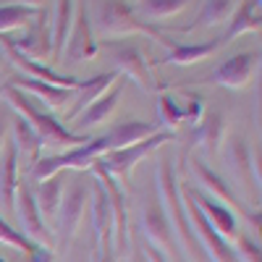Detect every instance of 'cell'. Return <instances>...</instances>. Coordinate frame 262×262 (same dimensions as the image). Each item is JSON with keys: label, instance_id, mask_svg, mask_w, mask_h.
<instances>
[{"label": "cell", "instance_id": "f6af8a7d", "mask_svg": "<svg viewBox=\"0 0 262 262\" xmlns=\"http://www.w3.org/2000/svg\"><path fill=\"white\" fill-rule=\"evenodd\" d=\"M0 81H3V79H0Z\"/></svg>", "mask_w": 262, "mask_h": 262}, {"label": "cell", "instance_id": "ab89813d", "mask_svg": "<svg viewBox=\"0 0 262 262\" xmlns=\"http://www.w3.org/2000/svg\"><path fill=\"white\" fill-rule=\"evenodd\" d=\"M8 3H13V6H27V8H39L45 0H8Z\"/></svg>", "mask_w": 262, "mask_h": 262}, {"label": "cell", "instance_id": "8d00e7d4", "mask_svg": "<svg viewBox=\"0 0 262 262\" xmlns=\"http://www.w3.org/2000/svg\"><path fill=\"white\" fill-rule=\"evenodd\" d=\"M184 113H186V118H194V121H200V116H202V105H200V100L194 97V100L189 102V107H186Z\"/></svg>", "mask_w": 262, "mask_h": 262}, {"label": "cell", "instance_id": "8992f818", "mask_svg": "<svg viewBox=\"0 0 262 262\" xmlns=\"http://www.w3.org/2000/svg\"><path fill=\"white\" fill-rule=\"evenodd\" d=\"M170 139H173L170 131H158V134H152V137H147V139H142V142H137V144H131V147L105 152V155H100L95 163H97L105 173H111V176H123V173H128L142 158H147L149 152H155L158 147H163V144L170 142Z\"/></svg>", "mask_w": 262, "mask_h": 262}, {"label": "cell", "instance_id": "7a4b0ae2", "mask_svg": "<svg viewBox=\"0 0 262 262\" xmlns=\"http://www.w3.org/2000/svg\"><path fill=\"white\" fill-rule=\"evenodd\" d=\"M6 97L11 100V105L18 111V116L34 128V134L39 137L42 147H79V144H84V142H90V137L63 128L53 116L39 113L37 107H34V102L27 97V92H21V90H16V86L8 84V86H6Z\"/></svg>", "mask_w": 262, "mask_h": 262}, {"label": "cell", "instance_id": "6da1fadb", "mask_svg": "<svg viewBox=\"0 0 262 262\" xmlns=\"http://www.w3.org/2000/svg\"><path fill=\"white\" fill-rule=\"evenodd\" d=\"M158 194H160V205H163V212H165V221H168V226L173 223V228H176V233L181 238V244L196 259H207L200 238H196L189 217H186V210H184V202H181V191H179V181H176V173H173V168H170V160H163L158 165Z\"/></svg>", "mask_w": 262, "mask_h": 262}, {"label": "cell", "instance_id": "836d02e7", "mask_svg": "<svg viewBox=\"0 0 262 262\" xmlns=\"http://www.w3.org/2000/svg\"><path fill=\"white\" fill-rule=\"evenodd\" d=\"M236 259L242 262H262V254H259V244L252 242L247 236H236Z\"/></svg>", "mask_w": 262, "mask_h": 262}, {"label": "cell", "instance_id": "83f0119b", "mask_svg": "<svg viewBox=\"0 0 262 262\" xmlns=\"http://www.w3.org/2000/svg\"><path fill=\"white\" fill-rule=\"evenodd\" d=\"M217 42H205V45H173L170 55L165 58L168 63H179V66H186V63H196L207 58L210 53H215Z\"/></svg>", "mask_w": 262, "mask_h": 262}, {"label": "cell", "instance_id": "60d3db41", "mask_svg": "<svg viewBox=\"0 0 262 262\" xmlns=\"http://www.w3.org/2000/svg\"><path fill=\"white\" fill-rule=\"evenodd\" d=\"M71 262H84V259H81V257H74V259H71Z\"/></svg>", "mask_w": 262, "mask_h": 262}, {"label": "cell", "instance_id": "f35d334b", "mask_svg": "<svg viewBox=\"0 0 262 262\" xmlns=\"http://www.w3.org/2000/svg\"><path fill=\"white\" fill-rule=\"evenodd\" d=\"M8 137V113H6V107H0V144L6 142Z\"/></svg>", "mask_w": 262, "mask_h": 262}, {"label": "cell", "instance_id": "d6a6232c", "mask_svg": "<svg viewBox=\"0 0 262 262\" xmlns=\"http://www.w3.org/2000/svg\"><path fill=\"white\" fill-rule=\"evenodd\" d=\"M158 113H160V123H165V126H176L186 118L184 107L176 102V97H170V95L158 97Z\"/></svg>", "mask_w": 262, "mask_h": 262}, {"label": "cell", "instance_id": "2e32d148", "mask_svg": "<svg viewBox=\"0 0 262 262\" xmlns=\"http://www.w3.org/2000/svg\"><path fill=\"white\" fill-rule=\"evenodd\" d=\"M92 186V233H95V249H100L102 244L111 242V207H107V194L100 179L90 181Z\"/></svg>", "mask_w": 262, "mask_h": 262}, {"label": "cell", "instance_id": "e575fe53", "mask_svg": "<svg viewBox=\"0 0 262 262\" xmlns=\"http://www.w3.org/2000/svg\"><path fill=\"white\" fill-rule=\"evenodd\" d=\"M97 254H95V262H118L116 259V254L111 252V242H107V244H102L100 249H95Z\"/></svg>", "mask_w": 262, "mask_h": 262}, {"label": "cell", "instance_id": "9c48e42d", "mask_svg": "<svg viewBox=\"0 0 262 262\" xmlns=\"http://www.w3.org/2000/svg\"><path fill=\"white\" fill-rule=\"evenodd\" d=\"M13 210L18 215V223H21V233H24L27 238H32L34 244H45L50 242V233L45 228V221H42L39 215V207L34 202V194L27 184H18L16 189V202H13Z\"/></svg>", "mask_w": 262, "mask_h": 262}, {"label": "cell", "instance_id": "9a60e30c", "mask_svg": "<svg viewBox=\"0 0 262 262\" xmlns=\"http://www.w3.org/2000/svg\"><path fill=\"white\" fill-rule=\"evenodd\" d=\"M257 63H259V55L257 53H238V55L228 58L221 69L212 74V79L217 84H223V86L238 90V86L249 84V79H252V74L257 69Z\"/></svg>", "mask_w": 262, "mask_h": 262}, {"label": "cell", "instance_id": "ee69618b", "mask_svg": "<svg viewBox=\"0 0 262 262\" xmlns=\"http://www.w3.org/2000/svg\"><path fill=\"white\" fill-rule=\"evenodd\" d=\"M0 60H3V58H0Z\"/></svg>", "mask_w": 262, "mask_h": 262}, {"label": "cell", "instance_id": "4316f807", "mask_svg": "<svg viewBox=\"0 0 262 262\" xmlns=\"http://www.w3.org/2000/svg\"><path fill=\"white\" fill-rule=\"evenodd\" d=\"M238 8V0H207L202 13H200V27H212V24H223L233 16V11Z\"/></svg>", "mask_w": 262, "mask_h": 262}, {"label": "cell", "instance_id": "7c38bea8", "mask_svg": "<svg viewBox=\"0 0 262 262\" xmlns=\"http://www.w3.org/2000/svg\"><path fill=\"white\" fill-rule=\"evenodd\" d=\"M142 231L147 236V244H152L155 249H170L173 247V236H170V226L165 221V212L160 205V196H147L144 207H142Z\"/></svg>", "mask_w": 262, "mask_h": 262}, {"label": "cell", "instance_id": "603a6c76", "mask_svg": "<svg viewBox=\"0 0 262 262\" xmlns=\"http://www.w3.org/2000/svg\"><path fill=\"white\" fill-rule=\"evenodd\" d=\"M116 81V74H100V76H95V79H90V81H84L81 86H79V97H76V102H74V107L69 111V116H66V121L69 118H76L81 111H86L95 100H100L107 90H111V84Z\"/></svg>", "mask_w": 262, "mask_h": 262}, {"label": "cell", "instance_id": "8fae6325", "mask_svg": "<svg viewBox=\"0 0 262 262\" xmlns=\"http://www.w3.org/2000/svg\"><path fill=\"white\" fill-rule=\"evenodd\" d=\"M107 50H111V58L126 76L134 79L144 92H152V76L147 69V60L137 45H131V42H111Z\"/></svg>", "mask_w": 262, "mask_h": 262}, {"label": "cell", "instance_id": "d590c367", "mask_svg": "<svg viewBox=\"0 0 262 262\" xmlns=\"http://www.w3.org/2000/svg\"><path fill=\"white\" fill-rule=\"evenodd\" d=\"M29 262H55V259H53V252H48L45 247H37V252L29 254Z\"/></svg>", "mask_w": 262, "mask_h": 262}, {"label": "cell", "instance_id": "277c9868", "mask_svg": "<svg viewBox=\"0 0 262 262\" xmlns=\"http://www.w3.org/2000/svg\"><path fill=\"white\" fill-rule=\"evenodd\" d=\"M95 27L105 37L107 34L111 37H126V34H139L142 32V34H149L158 42H165L149 24H144L139 16L131 13V8L123 0H102L100 8H97V16H95Z\"/></svg>", "mask_w": 262, "mask_h": 262}, {"label": "cell", "instance_id": "b9f144b4", "mask_svg": "<svg viewBox=\"0 0 262 262\" xmlns=\"http://www.w3.org/2000/svg\"><path fill=\"white\" fill-rule=\"evenodd\" d=\"M181 262H186V259H181Z\"/></svg>", "mask_w": 262, "mask_h": 262}, {"label": "cell", "instance_id": "30bf717a", "mask_svg": "<svg viewBox=\"0 0 262 262\" xmlns=\"http://www.w3.org/2000/svg\"><path fill=\"white\" fill-rule=\"evenodd\" d=\"M191 173L196 176V189H207L210 191V200H215V202H221V205H226L228 210L231 207H242V202L236 200V194L231 191V186L228 184H223V179L221 176H215V173L205 165V163H200V160H191ZM244 210V207H242ZM244 215L249 217V221L254 223V226H259V210L257 212H249V210H244Z\"/></svg>", "mask_w": 262, "mask_h": 262}, {"label": "cell", "instance_id": "7bdbcfd3", "mask_svg": "<svg viewBox=\"0 0 262 262\" xmlns=\"http://www.w3.org/2000/svg\"><path fill=\"white\" fill-rule=\"evenodd\" d=\"M0 262H3V259H0Z\"/></svg>", "mask_w": 262, "mask_h": 262}, {"label": "cell", "instance_id": "d4e9b609", "mask_svg": "<svg viewBox=\"0 0 262 262\" xmlns=\"http://www.w3.org/2000/svg\"><path fill=\"white\" fill-rule=\"evenodd\" d=\"M13 144H16V149H21L24 155L32 160V163H37L39 160V149H42V142H39V137L34 134V128L21 118V116H16L13 118Z\"/></svg>", "mask_w": 262, "mask_h": 262}, {"label": "cell", "instance_id": "4fadbf2b", "mask_svg": "<svg viewBox=\"0 0 262 262\" xmlns=\"http://www.w3.org/2000/svg\"><path fill=\"white\" fill-rule=\"evenodd\" d=\"M3 50L11 55V60L18 66V69L27 74V79H37V81H45V84H53V86H66V90H79V86L84 84V81H79V79L55 74L53 69H48V66H39L37 60H32L29 55L21 53L13 42H3Z\"/></svg>", "mask_w": 262, "mask_h": 262}, {"label": "cell", "instance_id": "74e56055", "mask_svg": "<svg viewBox=\"0 0 262 262\" xmlns=\"http://www.w3.org/2000/svg\"><path fill=\"white\" fill-rule=\"evenodd\" d=\"M144 254H147V259H149V262H168V259H165V254H163L160 249H155L152 244H147V247H144Z\"/></svg>", "mask_w": 262, "mask_h": 262}, {"label": "cell", "instance_id": "ffe728a7", "mask_svg": "<svg viewBox=\"0 0 262 262\" xmlns=\"http://www.w3.org/2000/svg\"><path fill=\"white\" fill-rule=\"evenodd\" d=\"M121 100V86H113L111 92H105L100 100H95L86 111L79 113V121H76V128L79 131H86V128H95L100 123H105L111 118V113L116 111V105Z\"/></svg>", "mask_w": 262, "mask_h": 262}, {"label": "cell", "instance_id": "5bb4252c", "mask_svg": "<svg viewBox=\"0 0 262 262\" xmlns=\"http://www.w3.org/2000/svg\"><path fill=\"white\" fill-rule=\"evenodd\" d=\"M186 189H189V194H191V200L196 202V207L205 212V217L212 223V228L221 233L223 238H236V236H238V221H236V215H233L226 205L210 200V196H207L205 191H200L196 186H194V189L186 186Z\"/></svg>", "mask_w": 262, "mask_h": 262}, {"label": "cell", "instance_id": "e0dca14e", "mask_svg": "<svg viewBox=\"0 0 262 262\" xmlns=\"http://www.w3.org/2000/svg\"><path fill=\"white\" fill-rule=\"evenodd\" d=\"M18 189V149L11 137H6V158L0 163V205L13 210Z\"/></svg>", "mask_w": 262, "mask_h": 262}, {"label": "cell", "instance_id": "4dcf8cb0", "mask_svg": "<svg viewBox=\"0 0 262 262\" xmlns=\"http://www.w3.org/2000/svg\"><path fill=\"white\" fill-rule=\"evenodd\" d=\"M0 244H6V247H13L18 252H27V254H34L39 244H34L32 238H27L21 231H16L3 215H0Z\"/></svg>", "mask_w": 262, "mask_h": 262}, {"label": "cell", "instance_id": "52a82bcc", "mask_svg": "<svg viewBox=\"0 0 262 262\" xmlns=\"http://www.w3.org/2000/svg\"><path fill=\"white\" fill-rule=\"evenodd\" d=\"M97 179L102 181L105 186V194H107V207H111V231L116 233V252L123 254L126 247H128V205H126V191L121 189V184L111 176V173H105L97 163H92Z\"/></svg>", "mask_w": 262, "mask_h": 262}, {"label": "cell", "instance_id": "ac0fdd59", "mask_svg": "<svg viewBox=\"0 0 262 262\" xmlns=\"http://www.w3.org/2000/svg\"><path fill=\"white\" fill-rule=\"evenodd\" d=\"M152 134H158V123H149V121H123L118 126H113L107 131V144L111 149H123V147H131Z\"/></svg>", "mask_w": 262, "mask_h": 262}, {"label": "cell", "instance_id": "cb8c5ba5", "mask_svg": "<svg viewBox=\"0 0 262 262\" xmlns=\"http://www.w3.org/2000/svg\"><path fill=\"white\" fill-rule=\"evenodd\" d=\"M74 24V0H58L55 8V29H53V48H55V60H60L66 39H69V29Z\"/></svg>", "mask_w": 262, "mask_h": 262}, {"label": "cell", "instance_id": "f1b7e54d", "mask_svg": "<svg viewBox=\"0 0 262 262\" xmlns=\"http://www.w3.org/2000/svg\"><path fill=\"white\" fill-rule=\"evenodd\" d=\"M223 131H226L223 116H221V113H210V116L202 121L200 131H196V137H200V142H202L210 152H217V147H221V142H223Z\"/></svg>", "mask_w": 262, "mask_h": 262}, {"label": "cell", "instance_id": "f546056e", "mask_svg": "<svg viewBox=\"0 0 262 262\" xmlns=\"http://www.w3.org/2000/svg\"><path fill=\"white\" fill-rule=\"evenodd\" d=\"M37 16V8H27V6H13V3H3L0 6V32H11L21 24Z\"/></svg>", "mask_w": 262, "mask_h": 262}, {"label": "cell", "instance_id": "ba28073f", "mask_svg": "<svg viewBox=\"0 0 262 262\" xmlns=\"http://www.w3.org/2000/svg\"><path fill=\"white\" fill-rule=\"evenodd\" d=\"M74 18L76 21H74V29H71L69 39H66L60 63H81V60L92 58L97 53L95 34H92V27H90V13H86V6L84 3H79Z\"/></svg>", "mask_w": 262, "mask_h": 262}, {"label": "cell", "instance_id": "484cf974", "mask_svg": "<svg viewBox=\"0 0 262 262\" xmlns=\"http://www.w3.org/2000/svg\"><path fill=\"white\" fill-rule=\"evenodd\" d=\"M259 29V0H244L236 8V18L226 34V39H233L242 32H257Z\"/></svg>", "mask_w": 262, "mask_h": 262}, {"label": "cell", "instance_id": "3957f363", "mask_svg": "<svg viewBox=\"0 0 262 262\" xmlns=\"http://www.w3.org/2000/svg\"><path fill=\"white\" fill-rule=\"evenodd\" d=\"M105 152H111V144H107V137H100V139H90L84 142L69 152H60V155H50V158H42L34 163L32 168V181H45L50 176H58L60 170L66 168H74V170H86L100 155H105Z\"/></svg>", "mask_w": 262, "mask_h": 262}, {"label": "cell", "instance_id": "7402d4cb", "mask_svg": "<svg viewBox=\"0 0 262 262\" xmlns=\"http://www.w3.org/2000/svg\"><path fill=\"white\" fill-rule=\"evenodd\" d=\"M34 194V202L39 207V215H42V221H55V215H58V207H60V196H63V179H60V173L58 176H50L45 181H39L37 191Z\"/></svg>", "mask_w": 262, "mask_h": 262}, {"label": "cell", "instance_id": "d6986e66", "mask_svg": "<svg viewBox=\"0 0 262 262\" xmlns=\"http://www.w3.org/2000/svg\"><path fill=\"white\" fill-rule=\"evenodd\" d=\"M11 86L21 92H32L37 95L39 100H45L50 107H63L66 100L74 97V90H66V86H53V84H45V81H37V79H27V76H16L8 81Z\"/></svg>", "mask_w": 262, "mask_h": 262}, {"label": "cell", "instance_id": "5b68a950", "mask_svg": "<svg viewBox=\"0 0 262 262\" xmlns=\"http://www.w3.org/2000/svg\"><path fill=\"white\" fill-rule=\"evenodd\" d=\"M86 200H90V186H86L84 179H74L69 189H63L60 207L55 215V233L63 247H69L74 233L79 231V223L86 212Z\"/></svg>", "mask_w": 262, "mask_h": 262}, {"label": "cell", "instance_id": "44dd1931", "mask_svg": "<svg viewBox=\"0 0 262 262\" xmlns=\"http://www.w3.org/2000/svg\"><path fill=\"white\" fill-rule=\"evenodd\" d=\"M228 165L236 179H244L247 186L254 189V181L259 186V168L252 163V155L244 144V139H231L228 142Z\"/></svg>", "mask_w": 262, "mask_h": 262}, {"label": "cell", "instance_id": "1f68e13d", "mask_svg": "<svg viewBox=\"0 0 262 262\" xmlns=\"http://www.w3.org/2000/svg\"><path fill=\"white\" fill-rule=\"evenodd\" d=\"M189 6V0H144L142 3V16L147 18H168L176 16Z\"/></svg>", "mask_w": 262, "mask_h": 262}]
</instances>
